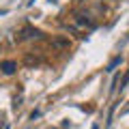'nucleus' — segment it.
I'll list each match as a JSON object with an SVG mask.
<instances>
[{
  "label": "nucleus",
  "mask_w": 129,
  "mask_h": 129,
  "mask_svg": "<svg viewBox=\"0 0 129 129\" xmlns=\"http://www.w3.org/2000/svg\"><path fill=\"white\" fill-rule=\"evenodd\" d=\"M35 39H43V32L35 26H24L22 30L17 32V41H35Z\"/></svg>",
  "instance_id": "obj_1"
},
{
  "label": "nucleus",
  "mask_w": 129,
  "mask_h": 129,
  "mask_svg": "<svg viewBox=\"0 0 129 129\" xmlns=\"http://www.w3.org/2000/svg\"><path fill=\"white\" fill-rule=\"evenodd\" d=\"M50 45H52V50H56V52H64V50L71 47V41L67 37H54L50 41Z\"/></svg>",
  "instance_id": "obj_2"
},
{
  "label": "nucleus",
  "mask_w": 129,
  "mask_h": 129,
  "mask_svg": "<svg viewBox=\"0 0 129 129\" xmlns=\"http://www.w3.org/2000/svg\"><path fill=\"white\" fill-rule=\"evenodd\" d=\"M75 24H78L80 28H88V30H95V22H92L90 15H86V13H78V15H75Z\"/></svg>",
  "instance_id": "obj_3"
},
{
  "label": "nucleus",
  "mask_w": 129,
  "mask_h": 129,
  "mask_svg": "<svg viewBox=\"0 0 129 129\" xmlns=\"http://www.w3.org/2000/svg\"><path fill=\"white\" fill-rule=\"evenodd\" d=\"M0 71L5 75H13L15 71H17V62H15V60H2V62H0Z\"/></svg>",
  "instance_id": "obj_4"
},
{
  "label": "nucleus",
  "mask_w": 129,
  "mask_h": 129,
  "mask_svg": "<svg viewBox=\"0 0 129 129\" xmlns=\"http://www.w3.org/2000/svg\"><path fill=\"white\" fill-rule=\"evenodd\" d=\"M41 62H43L41 56H35V54H26L24 56V64H26V67H37V64H41Z\"/></svg>",
  "instance_id": "obj_5"
},
{
  "label": "nucleus",
  "mask_w": 129,
  "mask_h": 129,
  "mask_svg": "<svg viewBox=\"0 0 129 129\" xmlns=\"http://www.w3.org/2000/svg\"><path fill=\"white\" fill-rule=\"evenodd\" d=\"M120 62H123V56H116V58L112 60V62L108 64V67H106V71H114V67H118Z\"/></svg>",
  "instance_id": "obj_6"
},
{
  "label": "nucleus",
  "mask_w": 129,
  "mask_h": 129,
  "mask_svg": "<svg viewBox=\"0 0 129 129\" xmlns=\"http://www.w3.org/2000/svg\"><path fill=\"white\" fill-rule=\"evenodd\" d=\"M127 84H129V71H127V73H125L123 82H120V88H125V86H127Z\"/></svg>",
  "instance_id": "obj_7"
},
{
  "label": "nucleus",
  "mask_w": 129,
  "mask_h": 129,
  "mask_svg": "<svg viewBox=\"0 0 129 129\" xmlns=\"http://www.w3.org/2000/svg\"><path fill=\"white\" fill-rule=\"evenodd\" d=\"M92 129H99V127H97V125H92Z\"/></svg>",
  "instance_id": "obj_8"
},
{
  "label": "nucleus",
  "mask_w": 129,
  "mask_h": 129,
  "mask_svg": "<svg viewBox=\"0 0 129 129\" xmlns=\"http://www.w3.org/2000/svg\"><path fill=\"white\" fill-rule=\"evenodd\" d=\"M50 2H52V0H50Z\"/></svg>",
  "instance_id": "obj_9"
}]
</instances>
